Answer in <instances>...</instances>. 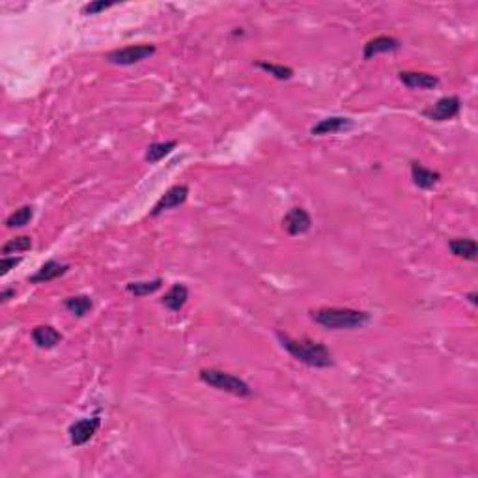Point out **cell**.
Segmentation results:
<instances>
[{"instance_id":"obj_1","label":"cell","mask_w":478,"mask_h":478,"mask_svg":"<svg viewBox=\"0 0 478 478\" xmlns=\"http://www.w3.org/2000/svg\"><path fill=\"white\" fill-rule=\"evenodd\" d=\"M275 334H277L278 344L283 346V350L288 351L301 365L316 368V370L333 368L336 365L333 351L324 342L312 338H292L288 333H283V331H277Z\"/></svg>"},{"instance_id":"obj_2","label":"cell","mask_w":478,"mask_h":478,"mask_svg":"<svg viewBox=\"0 0 478 478\" xmlns=\"http://www.w3.org/2000/svg\"><path fill=\"white\" fill-rule=\"evenodd\" d=\"M314 324L327 331H357L372 324V314L348 307H321L310 312Z\"/></svg>"},{"instance_id":"obj_3","label":"cell","mask_w":478,"mask_h":478,"mask_svg":"<svg viewBox=\"0 0 478 478\" xmlns=\"http://www.w3.org/2000/svg\"><path fill=\"white\" fill-rule=\"evenodd\" d=\"M198 380L204 385L215 389V391L227 392V394L237 396V398H252L254 396V389L249 385L247 381L241 380L239 375L221 370V368H202L198 372Z\"/></svg>"},{"instance_id":"obj_4","label":"cell","mask_w":478,"mask_h":478,"mask_svg":"<svg viewBox=\"0 0 478 478\" xmlns=\"http://www.w3.org/2000/svg\"><path fill=\"white\" fill-rule=\"evenodd\" d=\"M155 52H157V47L154 43H137V45H127L107 52L105 60L113 66L129 67L142 62V60H148V58L154 57Z\"/></svg>"},{"instance_id":"obj_5","label":"cell","mask_w":478,"mask_h":478,"mask_svg":"<svg viewBox=\"0 0 478 478\" xmlns=\"http://www.w3.org/2000/svg\"><path fill=\"white\" fill-rule=\"evenodd\" d=\"M462 113V99L457 96H445L422 110V116L430 122H448Z\"/></svg>"},{"instance_id":"obj_6","label":"cell","mask_w":478,"mask_h":478,"mask_svg":"<svg viewBox=\"0 0 478 478\" xmlns=\"http://www.w3.org/2000/svg\"><path fill=\"white\" fill-rule=\"evenodd\" d=\"M101 428V416H84V419H79V421L72 422L69 428H67V436H69V443L73 447H83L86 445L90 439H92L98 430Z\"/></svg>"},{"instance_id":"obj_7","label":"cell","mask_w":478,"mask_h":478,"mask_svg":"<svg viewBox=\"0 0 478 478\" xmlns=\"http://www.w3.org/2000/svg\"><path fill=\"white\" fill-rule=\"evenodd\" d=\"M283 228L292 237L305 236L312 230V217L303 206H293L283 217Z\"/></svg>"},{"instance_id":"obj_8","label":"cell","mask_w":478,"mask_h":478,"mask_svg":"<svg viewBox=\"0 0 478 478\" xmlns=\"http://www.w3.org/2000/svg\"><path fill=\"white\" fill-rule=\"evenodd\" d=\"M189 198V187L180 183V186H172L169 190H165V195L161 196L159 200L155 202L154 207L149 210V217H159L165 211L176 210V207L183 206Z\"/></svg>"},{"instance_id":"obj_9","label":"cell","mask_w":478,"mask_h":478,"mask_svg":"<svg viewBox=\"0 0 478 478\" xmlns=\"http://www.w3.org/2000/svg\"><path fill=\"white\" fill-rule=\"evenodd\" d=\"M353 127L355 122L348 116H327V118H321L310 127V135L312 137H327V135L348 133Z\"/></svg>"},{"instance_id":"obj_10","label":"cell","mask_w":478,"mask_h":478,"mask_svg":"<svg viewBox=\"0 0 478 478\" xmlns=\"http://www.w3.org/2000/svg\"><path fill=\"white\" fill-rule=\"evenodd\" d=\"M404 43L394 36H375L363 45V60H374L380 55H387V52H398Z\"/></svg>"},{"instance_id":"obj_11","label":"cell","mask_w":478,"mask_h":478,"mask_svg":"<svg viewBox=\"0 0 478 478\" xmlns=\"http://www.w3.org/2000/svg\"><path fill=\"white\" fill-rule=\"evenodd\" d=\"M72 269L69 263L58 262V260H47L42 268L38 269L36 273H32L28 277V283L30 284H49L57 278H62L64 275H67Z\"/></svg>"},{"instance_id":"obj_12","label":"cell","mask_w":478,"mask_h":478,"mask_svg":"<svg viewBox=\"0 0 478 478\" xmlns=\"http://www.w3.org/2000/svg\"><path fill=\"white\" fill-rule=\"evenodd\" d=\"M398 79L409 90H436L441 84V79L437 75L424 72H400Z\"/></svg>"},{"instance_id":"obj_13","label":"cell","mask_w":478,"mask_h":478,"mask_svg":"<svg viewBox=\"0 0 478 478\" xmlns=\"http://www.w3.org/2000/svg\"><path fill=\"white\" fill-rule=\"evenodd\" d=\"M409 170H411L413 186H415L416 189L430 190L441 181V172L428 169V166H424L422 163H419V161H411Z\"/></svg>"},{"instance_id":"obj_14","label":"cell","mask_w":478,"mask_h":478,"mask_svg":"<svg viewBox=\"0 0 478 478\" xmlns=\"http://www.w3.org/2000/svg\"><path fill=\"white\" fill-rule=\"evenodd\" d=\"M32 342L40 348V350H52L57 348L64 340L62 333L55 329L52 325H36L30 333Z\"/></svg>"},{"instance_id":"obj_15","label":"cell","mask_w":478,"mask_h":478,"mask_svg":"<svg viewBox=\"0 0 478 478\" xmlns=\"http://www.w3.org/2000/svg\"><path fill=\"white\" fill-rule=\"evenodd\" d=\"M187 301H189V288L181 283L172 284L169 292L161 297V305H163L166 310H170V312L174 314L181 312L183 307L187 305Z\"/></svg>"},{"instance_id":"obj_16","label":"cell","mask_w":478,"mask_h":478,"mask_svg":"<svg viewBox=\"0 0 478 478\" xmlns=\"http://www.w3.org/2000/svg\"><path fill=\"white\" fill-rule=\"evenodd\" d=\"M448 251L453 252L456 258H462L467 262H477L478 260V245L473 237H453L448 241Z\"/></svg>"},{"instance_id":"obj_17","label":"cell","mask_w":478,"mask_h":478,"mask_svg":"<svg viewBox=\"0 0 478 478\" xmlns=\"http://www.w3.org/2000/svg\"><path fill=\"white\" fill-rule=\"evenodd\" d=\"M64 309L75 316V318H84L93 310V299L86 293H77V295H69L64 299Z\"/></svg>"},{"instance_id":"obj_18","label":"cell","mask_w":478,"mask_h":478,"mask_svg":"<svg viewBox=\"0 0 478 478\" xmlns=\"http://www.w3.org/2000/svg\"><path fill=\"white\" fill-rule=\"evenodd\" d=\"M163 284H165V280L161 277L152 278V280H135V283L125 284V292L135 295V297H148V295L159 292L163 288Z\"/></svg>"},{"instance_id":"obj_19","label":"cell","mask_w":478,"mask_h":478,"mask_svg":"<svg viewBox=\"0 0 478 478\" xmlns=\"http://www.w3.org/2000/svg\"><path fill=\"white\" fill-rule=\"evenodd\" d=\"M178 148L176 140H165V142H152L144 152V161L149 165H157L159 161H163L166 155H170L174 149Z\"/></svg>"},{"instance_id":"obj_20","label":"cell","mask_w":478,"mask_h":478,"mask_svg":"<svg viewBox=\"0 0 478 478\" xmlns=\"http://www.w3.org/2000/svg\"><path fill=\"white\" fill-rule=\"evenodd\" d=\"M34 213H36V210H34V206H30V204L21 206L19 210H16L13 213H10V215L6 217L4 227L10 228V230L28 227L32 222V219H34Z\"/></svg>"},{"instance_id":"obj_21","label":"cell","mask_w":478,"mask_h":478,"mask_svg":"<svg viewBox=\"0 0 478 478\" xmlns=\"http://www.w3.org/2000/svg\"><path fill=\"white\" fill-rule=\"evenodd\" d=\"M254 67L258 69H262V72L269 73L273 79H277V81H292L295 72H293V67L284 66V64H275V62H266V60H256L254 62Z\"/></svg>"},{"instance_id":"obj_22","label":"cell","mask_w":478,"mask_h":478,"mask_svg":"<svg viewBox=\"0 0 478 478\" xmlns=\"http://www.w3.org/2000/svg\"><path fill=\"white\" fill-rule=\"evenodd\" d=\"M32 247H34V241H32L30 236H16L2 245L0 252H2V256H10V254H16V252L30 251Z\"/></svg>"},{"instance_id":"obj_23","label":"cell","mask_w":478,"mask_h":478,"mask_svg":"<svg viewBox=\"0 0 478 478\" xmlns=\"http://www.w3.org/2000/svg\"><path fill=\"white\" fill-rule=\"evenodd\" d=\"M118 4V2H105V0H92V2H88V4H84L83 8H81V16L84 17H90V16H99L101 11L105 10H110V8H114V6Z\"/></svg>"},{"instance_id":"obj_24","label":"cell","mask_w":478,"mask_h":478,"mask_svg":"<svg viewBox=\"0 0 478 478\" xmlns=\"http://www.w3.org/2000/svg\"><path fill=\"white\" fill-rule=\"evenodd\" d=\"M21 262L23 256H2V260H0V277H6L11 269L21 266Z\"/></svg>"},{"instance_id":"obj_25","label":"cell","mask_w":478,"mask_h":478,"mask_svg":"<svg viewBox=\"0 0 478 478\" xmlns=\"http://www.w3.org/2000/svg\"><path fill=\"white\" fill-rule=\"evenodd\" d=\"M16 295H17L16 288H11V286H6V288L0 290V303H2V305L10 303L11 299H16Z\"/></svg>"},{"instance_id":"obj_26","label":"cell","mask_w":478,"mask_h":478,"mask_svg":"<svg viewBox=\"0 0 478 478\" xmlns=\"http://www.w3.org/2000/svg\"><path fill=\"white\" fill-rule=\"evenodd\" d=\"M465 299H467L469 303L473 305V307H478V292H477V290H473V292H469L467 295H465Z\"/></svg>"}]
</instances>
